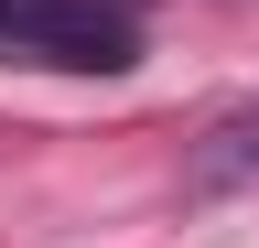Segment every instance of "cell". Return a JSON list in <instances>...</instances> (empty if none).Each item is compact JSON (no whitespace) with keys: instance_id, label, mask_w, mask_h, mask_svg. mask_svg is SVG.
<instances>
[{"instance_id":"cell-1","label":"cell","mask_w":259,"mask_h":248,"mask_svg":"<svg viewBox=\"0 0 259 248\" xmlns=\"http://www.w3.org/2000/svg\"><path fill=\"white\" fill-rule=\"evenodd\" d=\"M151 0H0V65L54 76H130Z\"/></svg>"},{"instance_id":"cell-2","label":"cell","mask_w":259,"mask_h":248,"mask_svg":"<svg viewBox=\"0 0 259 248\" xmlns=\"http://www.w3.org/2000/svg\"><path fill=\"white\" fill-rule=\"evenodd\" d=\"M248 162H259V108L216 119V151H194V173H184V183H194V194H216V183H238Z\"/></svg>"}]
</instances>
